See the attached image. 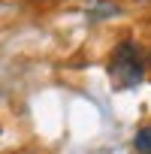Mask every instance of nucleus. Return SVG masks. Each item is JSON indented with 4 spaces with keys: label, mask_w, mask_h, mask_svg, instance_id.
Masks as SVG:
<instances>
[{
    "label": "nucleus",
    "mask_w": 151,
    "mask_h": 154,
    "mask_svg": "<svg viewBox=\"0 0 151 154\" xmlns=\"http://www.w3.org/2000/svg\"><path fill=\"white\" fill-rule=\"evenodd\" d=\"M109 75L115 88H136L142 79H145V60H142V51L136 42H121L109 60Z\"/></svg>",
    "instance_id": "1"
},
{
    "label": "nucleus",
    "mask_w": 151,
    "mask_h": 154,
    "mask_svg": "<svg viewBox=\"0 0 151 154\" xmlns=\"http://www.w3.org/2000/svg\"><path fill=\"white\" fill-rule=\"evenodd\" d=\"M121 9L115 6V3H100V0H97V3L91 6V12H88V18L91 21H97V18H109V15H118Z\"/></svg>",
    "instance_id": "3"
},
{
    "label": "nucleus",
    "mask_w": 151,
    "mask_h": 154,
    "mask_svg": "<svg viewBox=\"0 0 151 154\" xmlns=\"http://www.w3.org/2000/svg\"><path fill=\"white\" fill-rule=\"evenodd\" d=\"M133 148L136 154H151V124L139 127V133L133 136Z\"/></svg>",
    "instance_id": "2"
}]
</instances>
